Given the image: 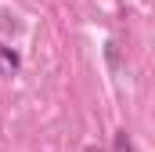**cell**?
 Listing matches in <instances>:
<instances>
[{"label": "cell", "instance_id": "cell-1", "mask_svg": "<svg viewBox=\"0 0 155 152\" xmlns=\"http://www.w3.org/2000/svg\"><path fill=\"white\" fill-rule=\"evenodd\" d=\"M18 69H22L18 51H15V47H7V43H0V76H15Z\"/></svg>", "mask_w": 155, "mask_h": 152}, {"label": "cell", "instance_id": "cell-2", "mask_svg": "<svg viewBox=\"0 0 155 152\" xmlns=\"http://www.w3.org/2000/svg\"><path fill=\"white\" fill-rule=\"evenodd\" d=\"M112 152H134V141H130L126 130H116V138H112Z\"/></svg>", "mask_w": 155, "mask_h": 152}]
</instances>
